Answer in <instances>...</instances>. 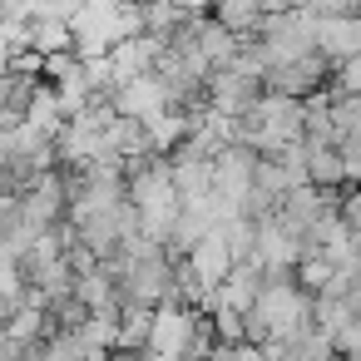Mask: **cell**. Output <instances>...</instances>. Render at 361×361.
Returning <instances> with one entry per match:
<instances>
[{
    "label": "cell",
    "instance_id": "6da1fadb",
    "mask_svg": "<svg viewBox=\"0 0 361 361\" xmlns=\"http://www.w3.org/2000/svg\"><path fill=\"white\" fill-rule=\"evenodd\" d=\"M331 75H336V65L322 55V50H312V55H297V60H282V65H272L267 70V94H282V99H317V94H326L331 90Z\"/></svg>",
    "mask_w": 361,
    "mask_h": 361
},
{
    "label": "cell",
    "instance_id": "7a4b0ae2",
    "mask_svg": "<svg viewBox=\"0 0 361 361\" xmlns=\"http://www.w3.org/2000/svg\"><path fill=\"white\" fill-rule=\"evenodd\" d=\"M114 109H119L124 119L154 124V119H159V114H169L173 104H169L164 80H159V75H144V80H129V85H119V90H114Z\"/></svg>",
    "mask_w": 361,
    "mask_h": 361
},
{
    "label": "cell",
    "instance_id": "3957f363",
    "mask_svg": "<svg viewBox=\"0 0 361 361\" xmlns=\"http://www.w3.org/2000/svg\"><path fill=\"white\" fill-rule=\"evenodd\" d=\"M193 272H198V282L208 287V292H218L228 277H233V267H238V257H233V247H228V238H223V228H213L188 257H183Z\"/></svg>",
    "mask_w": 361,
    "mask_h": 361
},
{
    "label": "cell",
    "instance_id": "277c9868",
    "mask_svg": "<svg viewBox=\"0 0 361 361\" xmlns=\"http://www.w3.org/2000/svg\"><path fill=\"white\" fill-rule=\"evenodd\" d=\"M193 40H198V55H203V65H208L213 75L228 70V65L238 60V45H243L218 16H198V20H193Z\"/></svg>",
    "mask_w": 361,
    "mask_h": 361
},
{
    "label": "cell",
    "instance_id": "5b68a950",
    "mask_svg": "<svg viewBox=\"0 0 361 361\" xmlns=\"http://www.w3.org/2000/svg\"><path fill=\"white\" fill-rule=\"evenodd\" d=\"M317 50L331 65H346L361 55V16H341V20H317Z\"/></svg>",
    "mask_w": 361,
    "mask_h": 361
},
{
    "label": "cell",
    "instance_id": "8992f818",
    "mask_svg": "<svg viewBox=\"0 0 361 361\" xmlns=\"http://www.w3.org/2000/svg\"><path fill=\"white\" fill-rule=\"evenodd\" d=\"M159 45L149 40V35H134V40H124V45H114V55H109V65H114V75H119V85H129V80H144V75H154L159 70Z\"/></svg>",
    "mask_w": 361,
    "mask_h": 361
},
{
    "label": "cell",
    "instance_id": "52a82bcc",
    "mask_svg": "<svg viewBox=\"0 0 361 361\" xmlns=\"http://www.w3.org/2000/svg\"><path fill=\"white\" fill-rule=\"evenodd\" d=\"M75 297H80L90 312H124V302H119V282H114L109 262L80 272V277H75Z\"/></svg>",
    "mask_w": 361,
    "mask_h": 361
},
{
    "label": "cell",
    "instance_id": "ba28073f",
    "mask_svg": "<svg viewBox=\"0 0 361 361\" xmlns=\"http://www.w3.org/2000/svg\"><path fill=\"white\" fill-rule=\"evenodd\" d=\"M25 50H30V55H40V60L75 55V35H70V25H60V20L30 16V25H25Z\"/></svg>",
    "mask_w": 361,
    "mask_h": 361
},
{
    "label": "cell",
    "instance_id": "9c48e42d",
    "mask_svg": "<svg viewBox=\"0 0 361 361\" xmlns=\"http://www.w3.org/2000/svg\"><path fill=\"white\" fill-rule=\"evenodd\" d=\"M307 183L312 188H326V193L346 188V164H341V154L331 144H307Z\"/></svg>",
    "mask_w": 361,
    "mask_h": 361
},
{
    "label": "cell",
    "instance_id": "30bf717a",
    "mask_svg": "<svg viewBox=\"0 0 361 361\" xmlns=\"http://www.w3.org/2000/svg\"><path fill=\"white\" fill-rule=\"evenodd\" d=\"M336 213H341V228L351 233V243H356V252H361V188H346L341 203H336Z\"/></svg>",
    "mask_w": 361,
    "mask_h": 361
},
{
    "label": "cell",
    "instance_id": "8fae6325",
    "mask_svg": "<svg viewBox=\"0 0 361 361\" xmlns=\"http://www.w3.org/2000/svg\"><path fill=\"white\" fill-rule=\"evenodd\" d=\"M336 154H341V164H346V183H356V188H361V124L336 144Z\"/></svg>",
    "mask_w": 361,
    "mask_h": 361
},
{
    "label": "cell",
    "instance_id": "7c38bea8",
    "mask_svg": "<svg viewBox=\"0 0 361 361\" xmlns=\"http://www.w3.org/2000/svg\"><path fill=\"white\" fill-rule=\"evenodd\" d=\"M331 346H336V356L361 361V317H351L346 326H336V331H331Z\"/></svg>",
    "mask_w": 361,
    "mask_h": 361
},
{
    "label": "cell",
    "instance_id": "4fadbf2b",
    "mask_svg": "<svg viewBox=\"0 0 361 361\" xmlns=\"http://www.w3.org/2000/svg\"><path fill=\"white\" fill-rule=\"evenodd\" d=\"M40 361H85V351H80L75 331H55V336L45 341V356H40Z\"/></svg>",
    "mask_w": 361,
    "mask_h": 361
},
{
    "label": "cell",
    "instance_id": "5bb4252c",
    "mask_svg": "<svg viewBox=\"0 0 361 361\" xmlns=\"http://www.w3.org/2000/svg\"><path fill=\"white\" fill-rule=\"evenodd\" d=\"M90 6V0H35V16H45V20H60V25H70L80 11Z\"/></svg>",
    "mask_w": 361,
    "mask_h": 361
},
{
    "label": "cell",
    "instance_id": "9a60e30c",
    "mask_svg": "<svg viewBox=\"0 0 361 361\" xmlns=\"http://www.w3.org/2000/svg\"><path fill=\"white\" fill-rule=\"evenodd\" d=\"M331 90H336V94H361V55H356V60H346V65H336Z\"/></svg>",
    "mask_w": 361,
    "mask_h": 361
},
{
    "label": "cell",
    "instance_id": "2e32d148",
    "mask_svg": "<svg viewBox=\"0 0 361 361\" xmlns=\"http://www.w3.org/2000/svg\"><path fill=\"white\" fill-rule=\"evenodd\" d=\"M208 361H267V356H262V346H252V341H233V346H213Z\"/></svg>",
    "mask_w": 361,
    "mask_h": 361
},
{
    "label": "cell",
    "instance_id": "e0dca14e",
    "mask_svg": "<svg viewBox=\"0 0 361 361\" xmlns=\"http://www.w3.org/2000/svg\"><path fill=\"white\" fill-rule=\"evenodd\" d=\"M164 6H173L178 16H208V11H213V0H164Z\"/></svg>",
    "mask_w": 361,
    "mask_h": 361
},
{
    "label": "cell",
    "instance_id": "ac0fdd59",
    "mask_svg": "<svg viewBox=\"0 0 361 361\" xmlns=\"http://www.w3.org/2000/svg\"><path fill=\"white\" fill-rule=\"evenodd\" d=\"M109 361H144V356H124V351H114V356H109Z\"/></svg>",
    "mask_w": 361,
    "mask_h": 361
},
{
    "label": "cell",
    "instance_id": "d6986e66",
    "mask_svg": "<svg viewBox=\"0 0 361 361\" xmlns=\"http://www.w3.org/2000/svg\"><path fill=\"white\" fill-rule=\"evenodd\" d=\"M336 361H351V356H336Z\"/></svg>",
    "mask_w": 361,
    "mask_h": 361
},
{
    "label": "cell",
    "instance_id": "ffe728a7",
    "mask_svg": "<svg viewBox=\"0 0 361 361\" xmlns=\"http://www.w3.org/2000/svg\"><path fill=\"white\" fill-rule=\"evenodd\" d=\"M144 361H159V356H144Z\"/></svg>",
    "mask_w": 361,
    "mask_h": 361
}]
</instances>
